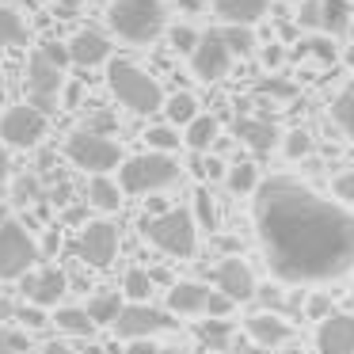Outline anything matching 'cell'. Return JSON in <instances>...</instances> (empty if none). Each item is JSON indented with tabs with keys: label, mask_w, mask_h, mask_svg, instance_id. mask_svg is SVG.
<instances>
[{
	"label": "cell",
	"mask_w": 354,
	"mask_h": 354,
	"mask_svg": "<svg viewBox=\"0 0 354 354\" xmlns=\"http://www.w3.org/2000/svg\"><path fill=\"white\" fill-rule=\"evenodd\" d=\"M255 232L270 274L290 286L331 282L354 267V214L293 176L259 179Z\"/></svg>",
	"instance_id": "obj_1"
},
{
	"label": "cell",
	"mask_w": 354,
	"mask_h": 354,
	"mask_svg": "<svg viewBox=\"0 0 354 354\" xmlns=\"http://www.w3.org/2000/svg\"><path fill=\"white\" fill-rule=\"evenodd\" d=\"M107 27L118 42L149 46L164 31V0H111Z\"/></svg>",
	"instance_id": "obj_2"
},
{
	"label": "cell",
	"mask_w": 354,
	"mask_h": 354,
	"mask_svg": "<svg viewBox=\"0 0 354 354\" xmlns=\"http://www.w3.org/2000/svg\"><path fill=\"white\" fill-rule=\"evenodd\" d=\"M107 84L115 92V100L122 103L133 115H153V111L164 107V92L145 69H138L133 62H122V57H111L107 62Z\"/></svg>",
	"instance_id": "obj_3"
},
{
	"label": "cell",
	"mask_w": 354,
	"mask_h": 354,
	"mask_svg": "<svg viewBox=\"0 0 354 354\" xmlns=\"http://www.w3.org/2000/svg\"><path fill=\"white\" fill-rule=\"evenodd\" d=\"M179 179V160L171 153H141L118 164V191L122 194H156Z\"/></svg>",
	"instance_id": "obj_4"
},
{
	"label": "cell",
	"mask_w": 354,
	"mask_h": 354,
	"mask_svg": "<svg viewBox=\"0 0 354 354\" xmlns=\"http://www.w3.org/2000/svg\"><path fill=\"white\" fill-rule=\"evenodd\" d=\"M145 236L156 252L171 255V259H191L198 248V225L187 209H164L145 221Z\"/></svg>",
	"instance_id": "obj_5"
},
{
	"label": "cell",
	"mask_w": 354,
	"mask_h": 354,
	"mask_svg": "<svg viewBox=\"0 0 354 354\" xmlns=\"http://www.w3.org/2000/svg\"><path fill=\"white\" fill-rule=\"evenodd\" d=\"M65 156H69L77 168L92 171V176H107L122 164V149H118L115 138L107 133H95V130H80L65 141Z\"/></svg>",
	"instance_id": "obj_6"
},
{
	"label": "cell",
	"mask_w": 354,
	"mask_h": 354,
	"mask_svg": "<svg viewBox=\"0 0 354 354\" xmlns=\"http://www.w3.org/2000/svg\"><path fill=\"white\" fill-rule=\"evenodd\" d=\"M39 263V244L19 221H0V278H24Z\"/></svg>",
	"instance_id": "obj_7"
},
{
	"label": "cell",
	"mask_w": 354,
	"mask_h": 354,
	"mask_svg": "<svg viewBox=\"0 0 354 354\" xmlns=\"http://www.w3.org/2000/svg\"><path fill=\"white\" fill-rule=\"evenodd\" d=\"M115 335L118 339H149V335H160V331H171L176 328V320H171V313H164V308H153L145 305V301H130V305L118 308L115 316Z\"/></svg>",
	"instance_id": "obj_8"
},
{
	"label": "cell",
	"mask_w": 354,
	"mask_h": 354,
	"mask_svg": "<svg viewBox=\"0 0 354 354\" xmlns=\"http://www.w3.org/2000/svg\"><path fill=\"white\" fill-rule=\"evenodd\" d=\"M42 133H46V115L35 111L31 103H16L0 115V145L4 149H31L42 141Z\"/></svg>",
	"instance_id": "obj_9"
},
{
	"label": "cell",
	"mask_w": 354,
	"mask_h": 354,
	"mask_svg": "<svg viewBox=\"0 0 354 354\" xmlns=\"http://www.w3.org/2000/svg\"><path fill=\"white\" fill-rule=\"evenodd\" d=\"M77 255L88 263L92 270H107L118 259V229L111 221H88L77 236Z\"/></svg>",
	"instance_id": "obj_10"
},
{
	"label": "cell",
	"mask_w": 354,
	"mask_h": 354,
	"mask_svg": "<svg viewBox=\"0 0 354 354\" xmlns=\"http://www.w3.org/2000/svg\"><path fill=\"white\" fill-rule=\"evenodd\" d=\"M57 92H62V65H54L42 50H35L27 62V95H31L35 111H54L57 107Z\"/></svg>",
	"instance_id": "obj_11"
},
{
	"label": "cell",
	"mask_w": 354,
	"mask_h": 354,
	"mask_svg": "<svg viewBox=\"0 0 354 354\" xmlns=\"http://www.w3.org/2000/svg\"><path fill=\"white\" fill-rule=\"evenodd\" d=\"M191 69H194V77L206 80V84L221 80L225 73L232 69V54H229V46L221 42V31L198 35V46L191 50Z\"/></svg>",
	"instance_id": "obj_12"
},
{
	"label": "cell",
	"mask_w": 354,
	"mask_h": 354,
	"mask_svg": "<svg viewBox=\"0 0 354 354\" xmlns=\"http://www.w3.org/2000/svg\"><path fill=\"white\" fill-rule=\"evenodd\" d=\"M214 286H217V293H225V297L232 301V305H244V301H252L255 290H259V286H255L252 267H248L244 259H236V255H229L225 263H217Z\"/></svg>",
	"instance_id": "obj_13"
},
{
	"label": "cell",
	"mask_w": 354,
	"mask_h": 354,
	"mask_svg": "<svg viewBox=\"0 0 354 354\" xmlns=\"http://www.w3.org/2000/svg\"><path fill=\"white\" fill-rule=\"evenodd\" d=\"M320 354H354V313H328L316 328Z\"/></svg>",
	"instance_id": "obj_14"
},
{
	"label": "cell",
	"mask_w": 354,
	"mask_h": 354,
	"mask_svg": "<svg viewBox=\"0 0 354 354\" xmlns=\"http://www.w3.org/2000/svg\"><path fill=\"white\" fill-rule=\"evenodd\" d=\"M65 50H69V62L80 65V69H92V65L111 62V39L103 31H95V27H84Z\"/></svg>",
	"instance_id": "obj_15"
},
{
	"label": "cell",
	"mask_w": 354,
	"mask_h": 354,
	"mask_svg": "<svg viewBox=\"0 0 354 354\" xmlns=\"http://www.w3.org/2000/svg\"><path fill=\"white\" fill-rule=\"evenodd\" d=\"M65 286H69V278H65L57 267H46L42 274H35V278L24 282V297L31 301L35 308H50V305H57V301L65 297Z\"/></svg>",
	"instance_id": "obj_16"
},
{
	"label": "cell",
	"mask_w": 354,
	"mask_h": 354,
	"mask_svg": "<svg viewBox=\"0 0 354 354\" xmlns=\"http://www.w3.org/2000/svg\"><path fill=\"white\" fill-rule=\"evenodd\" d=\"M232 133L259 156L278 145V126L270 122V118H236V122H232Z\"/></svg>",
	"instance_id": "obj_17"
},
{
	"label": "cell",
	"mask_w": 354,
	"mask_h": 354,
	"mask_svg": "<svg viewBox=\"0 0 354 354\" xmlns=\"http://www.w3.org/2000/svg\"><path fill=\"white\" fill-rule=\"evenodd\" d=\"M206 297H209V286H202V282H171L168 313H176V316H202V313H206Z\"/></svg>",
	"instance_id": "obj_18"
},
{
	"label": "cell",
	"mask_w": 354,
	"mask_h": 354,
	"mask_svg": "<svg viewBox=\"0 0 354 354\" xmlns=\"http://www.w3.org/2000/svg\"><path fill=\"white\" fill-rule=\"evenodd\" d=\"M244 328L259 346H282L286 339L293 335V328L286 324V316H278V313H255V316H248Z\"/></svg>",
	"instance_id": "obj_19"
},
{
	"label": "cell",
	"mask_w": 354,
	"mask_h": 354,
	"mask_svg": "<svg viewBox=\"0 0 354 354\" xmlns=\"http://www.w3.org/2000/svg\"><path fill=\"white\" fill-rule=\"evenodd\" d=\"M214 12L229 27H252L270 12V0H214Z\"/></svg>",
	"instance_id": "obj_20"
},
{
	"label": "cell",
	"mask_w": 354,
	"mask_h": 354,
	"mask_svg": "<svg viewBox=\"0 0 354 354\" xmlns=\"http://www.w3.org/2000/svg\"><path fill=\"white\" fill-rule=\"evenodd\" d=\"M88 202H92V209H100V214H115V209L122 206V191H118L115 179L92 176V183H88Z\"/></svg>",
	"instance_id": "obj_21"
},
{
	"label": "cell",
	"mask_w": 354,
	"mask_h": 354,
	"mask_svg": "<svg viewBox=\"0 0 354 354\" xmlns=\"http://www.w3.org/2000/svg\"><path fill=\"white\" fill-rule=\"evenodd\" d=\"M346 27H351V0H320V31L335 39L346 35Z\"/></svg>",
	"instance_id": "obj_22"
},
{
	"label": "cell",
	"mask_w": 354,
	"mask_h": 354,
	"mask_svg": "<svg viewBox=\"0 0 354 354\" xmlns=\"http://www.w3.org/2000/svg\"><path fill=\"white\" fill-rule=\"evenodd\" d=\"M183 141L194 149V153H206V149L217 141V118L214 115H194L191 122H187Z\"/></svg>",
	"instance_id": "obj_23"
},
{
	"label": "cell",
	"mask_w": 354,
	"mask_h": 354,
	"mask_svg": "<svg viewBox=\"0 0 354 354\" xmlns=\"http://www.w3.org/2000/svg\"><path fill=\"white\" fill-rule=\"evenodd\" d=\"M54 328L65 331V335H77V339H88L95 335V324L84 308H57L54 313Z\"/></svg>",
	"instance_id": "obj_24"
},
{
	"label": "cell",
	"mask_w": 354,
	"mask_h": 354,
	"mask_svg": "<svg viewBox=\"0 0 354 354\" xmlns=\"http://www.w3.org/2000/svg\"><path fill=\"white\" fill-rule=\"evenodd\" d=\"M118 308H122V297H118V293H111V290H103V293H95V297L84 305V313L92 316V324L100 328V324H115Z\"/></svg>",
	"instance_id": "obj_25"
},
{
	"label": "cell",
	"mask_w": 354,
	"mask_h": 354,
	"mask_svg": "<svg viewBox=\"0 0 354 354\" xmlns=\"http://www.w3.org/2000/svg\"><path fill=\"white\" fill-rule=\"evenodd\" d=\"M331 118H335V126L354 141V80L343 84V92L335 95V103H331Z\"/></svg>",
	"instance_id": "obj_26"
},
{
	"label": "cell",
	"mask_w": 354,
	"mask_h": 354,
	"mask_svg": "<svg viewBox=\"0 0 354 354\" xmlns=\"http://www.w3.org/2000/svg\"><path fill=\"white\" fill-rule=\"evenodd\" d=\"M27 42V24L19 12L0 4V46H24Z\"/></svg>",
	"instance_id": "obj_27"
},
{
	"label": "cell",
	"mask_w": 354,
	"mask_h": 354,
	"mask_svg": "<svg viewBox=\"0 0 354 354\" xmlns=\"http://www.w3.org/2000/svg\"><path fill=\"white\" fill-rule=\"evenodd\" d=\"M225 183H229L232 194H255V187H259V171H255V164L240 160V164H232V168L225 171Z\"/></svg>",
	"instance_id": "obj_28"
},
{
	"label": "cell",
	"mask_w": 354,
	"mask_h": 354,
	"mask_svg": "<svg viewBox=\"0 0 354 354\" xmlns=\"http://www.w3.org/2000/svg\"><path fill=\"white\" fill-rule=\"evenodd\" d=\"M164 111H168V126H187L194 115H198V100H194L191 92H176L168 103H164Z\"/></svg>",
	"instance_id": "obj_29"
},
{
	"label": "cell",
	"mask_w": 354,
	"mask_h": 354,
	"mask_svg": "<svg viewBox=\"0 0 354 354\" xmlns=\"http://www.w3.org/2000/svg\"><path fill=\"white\" fill-rule=\"evenodd\" d=\"M198 339L209 346V351H225L229 339H232V324L229 320H214V316H209V320L198 324Z\"/></svg>",
	"instance_id": "obj_30"
},
{
	"label": "cell",
	"mask_w": 354,
	"mask_h": 354,
	"mask_svg": "<svg viewBox=\"0 0 354 354\" xmlns=\"http://www.w3.org/2000/svg\"><path fill=\"white\" fill-rule=\"evenodd\" d=\"M145 141H149V149H153V153H176L183 138L176 133V126L164 122V126H149V130H145Z\"/></svg>",
	"instance_id": "obj_31"
},
{
	"label": "cell",
	"mask_w": 354,
	"mask_h": 354,
	"mask_svg": "<svg viewBox=\"0 0 354 354\" xmlns=\"http://www.w3.org/2000/svg\"><path fill=\"white\" fill-rule=\"evenodd\" d=\"M221 42L229 46L232 57H236V54L244 57V54H252V50H255V35L248 31V27H225V31H221Z\"/></svg>",
	"instance_id": "obj_32"
},
{
	"label": "cell",
	"mask_w": 354,
	"mask_h": 354,
	"mask_svg": "<svg viewBox=\"0 0 354 354\" xmlns=\"http://www.w3.org/2000/svg\"><path fill=\"white\" fill-rule=\"evenodd\" d=\"M122 290L130 301H145L149 293H153V278H149V270H130V274L122 278Z\"/></svg>",
	"instance_id": "obj_33"
},
{
	"label": "cell",
	"mask_w": 354,
	"mask_h": 354,
	"mask_svg": "<svg viewBox=\"0 0 354 354\" xmlns=\"http://www.w3.org/2000/svg\"><path fill=\"white\" fill-rule=\"evenodd\" d=\"M194 225H202V229H217V209H214V198H209V191H194Z\"/></svg>",
	"instance_id": "obj_34"
},
{
	"label": "cell",
	"mask_w": 354,
	"mask_h": 354,
	"mask_svg": "<svg viewBox=\"0 0 354 354\" xmlns=\"http://www.w3.org/2000/svg\"><path fill=\"white\" fill-rule=\"evenodd\" d=\"M282 149H286V156H290V160H301V156L313 153V138H308L305 130H290L282 138Z\"/></svg>",
	"instance_id": "obj_35"
},
{
	"label": "cell",
	"mask_w": 354,
	"mask_h": 354,
	"mask_svg": "<svg viewBox=\"0 0 354 354\" xmlns=\"http://www.w3.org/2000/svg\"><path fill=\"white\" fill-rule=\"evenodd\" d=\"M171 46L179 50V54H191L194 46H198V31L194 27H187V24H179V27H171Z\"/></svg>",
	"instance_id": "obj_36"
},
{
	"label": "cell",
	"mask_w": 354,
	"mask_h": 354,
	"mask_svg": "<svg viewBox=\"0 0 354 354\" xmlns=\"http://www.w3.org/2000/svg\"><path fill=\"white\" fill-rule=\"evenodd\" d=\"M232 301L225 297V293H217V290H209V297H206V313L202 316H214V320H229V313H232Z\"/></svg>",
	"instance_id": "obj_37"
},
{
	"label": "cell",
	"mask_w": 354,
	"mask_h": 354,
	"mask_svg": "<svg viewBox=\"0 0 354 354\" xmlns=\"http://www.w3.org/2000/svg\"><path fill=\"white\" fill-rule=\"evenodd\" d=\"M0 354H31L24 331H0Z\"/></svg>",
	"instance_id": "obj_38"
},
{
	"label": "cell",
	"mask_w": 354,
	"mask_h": 354,
	"mask_svg": "<svg viewBox=\"0 0 354 354\" xmlns=\"http://www.w3.org/2000/svg\"><path fill=\"white\" fill-rule=\"evenodd\" d=\"M297 24H301V27H313V31H320V0H301Z\"/></svg>",
	"instance_id": "obj_39"
},
{
	"label": "cell",
	"mask_w": 354,
	"mask_h": 354,
	"mask_svg": "<svg viewBox=\"0 0 354 354\" xmlns=\"http://www.w3.org/2000/svg\"><path fill=\"white\" fill-rule=\"evenodd\" d=\"M301 54H316V57H324V62H335V42L331 39H313V42L301 46Z\"/></svg>",
	"instance_id": "obj_40"
},
{
	"label": "cell",
	"mask_w": 354,
	"mask_h": 354,
	"mask_svg": "<svg viewBox=\"0 0 354 354\" xmlns=\"http://www.w3.org/2000/svg\"><path fill=\"white\" fill-rule=\"evenodd\" d=\"M259 92L263 95H274V100H293V92H297V88H293L290 80H263Z\"/></svg>",
	"instance_id": "obj_41"
},
{
	"label": "cell",
	"mask_w": 354,
	"mask_h": 354,
	"mask_svg": "<svg viewBox=\"0 0 354 354\" xmlns=\"http://www.w3.org/2000/svg\"><path fill=\"white\" fill-rule=\"evenodd\" d=\"M331 191H335L339 202H354V171H343V176H335Z\"/></svg>",
	"instance_id": "obj_42"
},
{
	"label": "cell",
	"mask_w": 354,
	"mask_h": 354,
	"mask_svg": "<svg viewBox=\"0 0 354 354\" xmlns=\"http://www.w3.org/2000/svg\"><path fill=\"white\" fill-rule=\"evenodd\" d=\"M328 313H331V297L328 293H313V297H308V316H313V320H324Z\"/></svg>",
	"instance_id": "obj_43"
},
{
	"label": "cell",
	"mask_w": 354,
	"mask_h": 354,
	"mask_svg": "<svg viewBox=\"0 0 354 354\" xmlns=\"http://www.w3.org/2000/svg\"><path fill=\"white\" fill-rule=\"evenodd\" d=\"M194 171H198V176H206V179H225V164L217 160V156H209L206 164H194Z\"/></svg>",
	"instance_id": "obj_44"
},
{
	"label": "cell",
	"mask_w": 354,
	"mask_h": 354,
	"mask_svg": "<svg viewBox=\"0 0 354 354\" xmlns=\"http://www.w3.org/2000/svg\"><path fill=\"white\" fill-rule=\"evenodd\" d=\"M19 320H24L27 328H42V324H46V316H42V308L27 305V308H19Z\"/></svg>",
	"instance_id": "obj_45"
},
{
	"label": "cell",
	"mask_w": 354,
	"mask_h": 354,
	"mask_svg": "<svg viewBox=\"0 0 354 354\" xmlns=\"http://www.w3.org/2000/svg\"><path fill=\"white\" fill-rule=\"evenodd\" d=\"M126 354H156V346L149 343V339H130V343H126Z\"/></svg>",
	"instance_id": "obj_46"
},
{
	"label": "cell",
	"mask_w": 354,
	"mask_h": 354,
	"mask_svg": "<svg viewBox=\"0 0 354 354\" xmlns=\"http://www.w3.org/2000/svg\"><path fill=\"white\" fill-rule=\"evenodd\" d=\"M42 54H46L54 65H65V62H69V50H65V46H42Z\"/></svg>",
	"instance_id": "obj_47"
},
{
	"label": "cell",
	"mask_w": 354,
	"mask_h": 354,
	"mask_svg": "<svg viewBox=\"0 0 354 354\" xmlns=\"http://www.w3.org/2000/svg\"><path fill=\"white\" fill-rule=\"evenodd\" d=\"M8 171H12V160H8V149L0 145V183L8 179Z\"/></svg>",
	"instance_id": "obj_48"
},
{
	"label": "cell",
	"mask_w": 354,
	"mask_h": 354,
	"mask_svg": "<svg viewBox=\"0 0 354 354\" xmlns=\"http://www.w3.org/2000/svg\"><path fill=\"white\" fill-rule=\"evenodd\" d=\"M263 62L278 65V62H282V46H267V50H263Z\"/></svg>",
	"instance_id": "obj_49"
},
{
	"label": "cell",
	"mask_w": 354,
	"mask_h": 354,
	"mask_svg": "<svg viewBox=\"0 0 354 354\" xmlns=\"http://www.w3.org/2000/svg\"><path fill=\"white\" fill-rule=\"evenodd\" d=\"M217 248H221V252H236V248H240V240H232V236H221V240H217Z\"/></svg>",
	"instance_id": "obj_50"
},
{
	"label": "cell",
	"mask_w": 354,
	"mask_h": 354,
	"mask_svg": "<svg viewBox=\"0 0 354 354\" xmlns=\"http://www.w3.org/2000/svg\"><path fill=\"white\" fill-rule=\"evenodd\" d=\"M57 252V229H50L46 232V255H54Z\"/></svg>",
	"instance_id": "obj_51"
},
{
	"label": "cell",
	"mask_w": 354,
	"mask_h": 354,
	"mask_svg": "<svg viewBox=\"0 0 354 354\" xmlns=\"http://www.w3.org/2000/svg\"><path fill=\"white\" fill-rule=\"evenodd\" d=\"M42 354H73V351H69V346H65V343H50V346H46V351H42Z\"/></svg>",
	"instance_id": "obj_52"
},
{
	"label": "cell",
	"mask_w": 354,
	"mask_h": 354,
	"mask_svg": "<svg viewBox=\"0 0 354 354\" xmlns=\"http://www.w3.org/2000/svg\"><path fill=\"white\" fill-rule=\"evenodd\" d=\"M346 65H351V69H354V46H351V54H346Z\"/></svg>",
	"instance_id": "obj_53"
}]
</instances>
